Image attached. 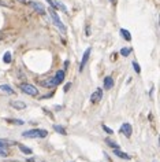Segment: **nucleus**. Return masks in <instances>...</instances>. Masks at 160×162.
<instances>
[{"mask_svg":"<svg viewBox=\"0 0 160 162\" xmlns=\"http://www.w3.org/2000/svg\"><path fill=\"white\" fill-rule=\"evenodd\" d=\"M22 136L27 137V139H37V137L44 139V137L48 136V132L45 129H30V130H25L22 133Z\"/></svg>","mask_w":160,"mask_h":162,"instance_id":"1","label":"nucleus"},{"mask_svg":"<svg viewBox=\"0 0 160 162\" xmlns=\"http://www.w3.org/2000/svg\"><path fill=\"white\" fill-rule=\"evenodd\" d=\"M49 17H51L52 22L55 23V26H56L58 29L64 34V33H66V26L63 25V22L60 21V18H59V15L56 14V11H55V8H49Z\"/></svg>","mask_w":160,"mask_h":162,"instance_id":"2","label":"nucleus"},{"mask_svg":"<svg viewBox=\"0 0 160 162\" xmlns=\"http://www.w3.org/2000/svg\"><path fill=\"white\" fill-rule=\"evenodd\" d=\"M19 89L23 92V94H26L29 96H37L39 95V89L34 87V85L29 84V82H22V84H19Z\"/></svg>","mask_w":160,"mask_h":162,"instance_id":"3","label":"nucleus"},{"mask_svg":"<svg viewBox=\"0 0 160 162\" xmlns=\"http://www.w3.org/2000/svg\"><path fill=\"white\" fill-rule=\"evenodd\" d=\"M120 133H122V135H125V136H127V137H130L131 133H133V128H131L130 124H129V122L122 124V125H120Z\"/></svg>","mask_w":160,"mask_h":162,"instance_id":"4","label":"nucleus"},{"mask_svg":"<svg viewBox=\"0 0 160 162\" xmlns=\"http://www.w3.org/2000/svg\"><path fill=\"white\" fill-rule=\"evenodd\" d=\"M101 98H103V89L97 88L96 91L92 94V96H90V102L92 103H99L100 101H101Z\"/></svg>","mask_w":160,"mask_h":162,"instance_id":"5","label":"nucleus"},{"mask_svg":"<svg viewBox=\"0 0 160 162\" xmlns=\"http://www.w3.org/2000/svg\"><path fill=\"white\" fill-rule=\"evenodd\" d=\"M90 52H92V48H86V51L83 52V56H82V59H81V63H79V71H82L83 70V67H85V65H86V62H88L89 59V56H90Z\"/></svg>","mask_w":160,"mask_h":162,"instance_id":"6","label":"nucleus"},{"mask_svg":"<svg viewBox=\"0 0 160 162\" xmlns=\"http://www.w3.org/2000/svg\"><path fill=\"white\" fill-rule=\"evenodd\" d=\"M40 85L41 87H45V88H55L58 84H56V81H55L54 77H49V78H47V80L40 81Z\"/></svg>","mask_w":160,"mask_h":162,"instance_id":"7","label":"nucleus"},{"mask_svg":"<svg viewBox=\"0 0 160 162\" xmlns=\"http://www.w3.org/2000/svg\"><path fill=\"white\" fill-rule=\"evenodd\" d=\"M27 4H29L30 7H32V8H34L36 10L37 12L39 14H45V7L41 4V3H36V2H29L27 3Z\"/></svg>","mask_w":160,"mask_h":162,"instance_id":"8","label":"nucleus"},{"mask_svg":"<svg viewBox=\"0 0 160 162\" xmlns=\"http://www.w3.org/2000/svg\"><path fill=\"white\" fill-rule=\"evenodd\" d=\"M10 105H11V107L16 109V110L26 109V103H23V102H21V101H12V102H10Z\"/></svg>","mask_w":160,"mask_h":162,"instance_id":"9","label":"nucleus"},{"mask_svg":"<svg viewBox=\"0 0 160 162\" xmlns=\"http://www.w3.org/2000/svg\"><path fill=\"white\" fill-rule=\"evenodd\" d=\"M114 154L118 157V158H120V160H130V155L129 154H126V153H123V151H120L119 149H115L114 150Z\"/></svg>","mask_w":160,"mask_h":162,"instance_id":"10","label":"nucleus"},{"mask_svg":"<svg viewBox=\"0 0 160 162\" xmlns=\"http://www.w3.org/2000/svg\"><path fill=\"white\" fill-rule=\"evenodd\" d=\"M55 81H56V84H62V81L64 80V70H58L56 74H55Z\"/></svg>","mask_w":160,"mask_h":162,"instance_id":"11","label":"nucleus"},{"mask_svg":"<svg viewBox=\"0 0 160 162\" xmlns=\"http://www.w3.org/2000/svg\"><path fill=\"white\" fill-rule=\"evenodd\" d=\"M112 87H114V78L111 77V76H107V77L104 78V88L111 89Z\"/></svg>","mask_w":160,"mask_h":162,"instance_id":"12","label":"nucleus"},{"mask_svg":"<svg viewBox=\"0 0 160 162\" xmlns=\"http://www.w3.org/2000/svg\"><path fill=\"white\" fill-rule=\"evenodd\" d=\"M0 89H2L3 92H6V94H8V95H14L15 94V91L10 87V85H7V84H3V85H0Z\"/></svg>","mask_w":160,"mask_h":162,"instance_id":"13","label":"nucleus"},{"mask_svg":"<svg viewBox=\"0 0 160 162\" xmlns=\"http://www.w3.org/2000/svg\"><path fill=\"white\" fill-rule=\"evenodd\" d=\"M18 149L22 151L23 154H26V155H30V154H32V150L29 149V147H26L25 144H21V143H18Z\"/></svg>","mask_w":160,"mask_h":162,"instance_id":"14","label":"nucleus"},{"mask_svg":"<svg viewBox=\"0 0 160 162\" xmlns=\"http://www.w3.org/2000/svg\"><path fill=\"white\" fill-rule=\"evenodd\" d=\"M106 143L108 144V146H110L112 150H115V149H120L119 144H118L116 142H114V140H111V139H106Z\"/></svg>","mask_w":160,"mask_h":162,"instance_id":"15","label":"nucleus"},{"mask_svg":"<svg viewBox=\"0 0 160 162\" xmlns=\"http://www.w3.org/2000/svg\"><path fill=\"white\" fill-rule=\"evenodd\" d=\"M120 34L123 36L125 40H127V41L131 40V34H130V32H129V30H126V29H120Z\"/></svg>","mask_w":160,"mask_h":162,"instance_id":"16","label":"nucleus"},{"mask_svg":"<svg viewBox=\"0 0 160 162\" xmlns=\"http://www.w3.org/2000/svg\"><path fill=\"white\" fill-rule=\"evenodd\" d=\"M54 129L56 130L58 133H60V135H63V136L67 135V132H66V129L63 128V126H60V125H54Z\"/></svg>","mask_w":160,"mask_h":162,"instance_id":"17","label":"nucleus"},{"mask_svg":"<svg viewBox=\"0 0 160 162\" xmlns=\"http://www.w3.org/2000/svg\"><path fill=\"white\" fill-rule=\"evenodd\" d=\"M11 144H15V142L12 140H8V139H0V146H11Z\"/></svg>","mask_w":160,"mask_h":162,"instance_id":"18","label":"nucleus"},{"mask_svg":"<svg viewBox=\"0 0 160 162\" xmlns=\"http://www.w3.org/2000/svg\"><path fill=\"white\" fill-rule=\"evenodd\" d=\"M8 155V149L7 146H0V157H7Z\"/></svg>","mask_w":160,"mask_h":162,"instance_id":"19","label":"nucleus"},{"mask_svg":"<svg viewBox=\"0 0 160 162\" xmlns=\"http://www.w3.org/2000/svg\"><path fill=\"white\" fill-rule=\"evenodd\" d=\"M130 54H131V48H126V47H125V48H122V50H120V55H122V56H129Z\"/></svg>","mask_w":160,"mask_h":162,"instance_id":"20","label":"nucleus"},{"mask_svg":"<svg viewBox=\"0 0 160 162\" xmlns=\"http://www.w3.org/2000/svg\"><path fill=\"white\" fill-rule=\"evenodd\" d=\"M3 61L6 62V63H11V52H6L4 55H3Z\"/></svg>","mask_w":160,"mask_h":162,"instance_id":"21","label":"nucleus"},{"mask_svg":"<svg viewBox=\"0 0 160 162\" xmlns=\"http://www.w3.org/2000/svg\"><path fill=\"white\" fill-rule=\"evenodd\" d=\"M55 4H56V8H60L63 12H67V8H66V6L63 4V3H60V2H55Z\"/></svg>","mask_w":160,"mask_h":162,"instance_id":"22","label":"nucleus"},{"mask_svg":"<svg viewBox=\"0 0 160 162\" xmlns=\"http://www.w3.org/2000/svg\"><path fill=\"white\" fill-rule=\"evenodd\" d=\"M6 121H7V122H10V124H18V125H22V124H23L22 120H11V118H6Z\"/></svg>","mask_w":160,"mask_h":162,"instance_id":"23","label":"nucleus"},{"mask_svg":"<svg viewBox=\"0 0 160 162\" xmlns=\"http://www.w3.org/2000/svg\"><path fill=\"white\" fill-rule=\"evenodd\" d=\"M27 162H44V160H40L39 157H32V158H26Z\"/></svg>","mask_w":160,"mask_h":162,"instance_id":"24","label":"nucleus"},{"mask_svg":"<svg viewBox=\"0 0 160 162\" xmlns=\"http://www.w3.org/2000/svg\"><path fill=\"white\" fill-rule=\"evenodd\" d=\"M133 67H134L135 73H138V74H140V73H141V67H140V65H138V63H137V62H133Z\"/></svg>","mask_w":160,"mask_h":162,"instance_id":"25","label":"nucleus"},{"mask_svg":"<svg viewBox=\"0 0 160 162\" xmlns=\"http://www.w3.org/2000/svg\"><path fill=\"white\" fill-rule=\"evenodd\" d=\"M103 129L106 130L107 133H110V135H112V133H114V130L111 129V128H108V126H107V125H103Z\"/></svg>","mask_w":160,"mask_h":162,"instance_id":"26","label":"nucleus"},{"mask_svg":"<svg viewBox=\"0 0 160 162\" xmlns=\"http://www.w3.org/2000/svg\"><path fill=\"white\" fill-rule=\"evenodd\" d=\"M70 88H71V82H67V84L64 85L63 91H64V92H68V89H70Z\"/></svg>","mask_w":160,"mask_h":162,"instance_id":"27","label":"nucleus"},{"mask_svg":"<svg viewBox=\"0 0 160 162\" xmlns=\"http://www.w3.org/2000/svg\"><path fill=\"white\" fill-rule=\"evenodd\" d=\"M47 2L51 4V7H52V8H56V4H55V0H47Z\"/></svg>","mask_w":160,"mask_h":162,"instance_id":"28","label":"nucleus"},{"mask_svg":"<svg viewBox=\"0 0 160 162\" xmlns=\"http://www.w3.org/2000/svg\"><path fill=\"white\" fill-rule=\"evenodd\" d=\"M67 67H68V61H66V62H64V70H66Z\"/></svg>","mask_w":160,"mask_h":162,"instance_id":"29","label":"nucleus"},{"mask_svg":"<svg viewBox=\"0 0 160 162\" xmlns=\"http://www.w3.org/2000/svg\"><path fill=\"white\" fill-rule=\"evenodd\" d=\"M110 2H111V3H115V0H110Z\"/></svg>","mask_w":160,"mask_h":162,"instance_id":"30","label":"nucleus"},{"mask_svg":"<svg viewBox=\"0 0 160 162\" xmlns=\"http://www.w3.org/2000/svg\"><path fill=\"white\" fill-rule=\"evenodd\" d=\"M19 2H22V3H25V0H19Z\"/></svg>","mask_w":160,"mask_h":162,"instance_id":"31","label":"nucleus"},{"mask_svg":"<svg viewBox=\"0 0 160 162\" xmlns=\"http://www.w3.org/2000/svg\"><path fill=\"white\" fill-rule=\"evenodd\" d=\"M0 37H2V34H0Z\"/></svg>","mask_w":160,"mask_h":162,"instance_id":"32","label":"nucleus"},{"mask_svg":"<svg viewBox=\"0 0 160 162\" xmlns=\"http://www.w3.org/2000/svg\"><path fill=\"white\" fill-rule=\"evenodd\" d=\"M153 162H156V161H153Z\"/></svg>","mask_w":160,"mask_h":162,"instance_id":"33","label":"nucleus"}]
</instances>
